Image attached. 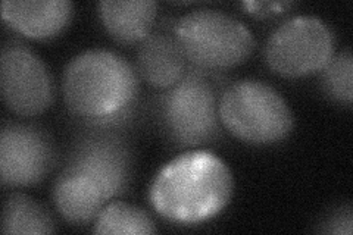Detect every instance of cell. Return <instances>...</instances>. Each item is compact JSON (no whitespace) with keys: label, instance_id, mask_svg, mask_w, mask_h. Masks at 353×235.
<instances>
[{"label":"cell","instance_id":"obj_8","mask_svg":"<svg viewBox=\"0 0 353 235\" xmlns=\"http://www.w3.org/2000/svg\"><path fill=\"white\" fill-rule=\"evenodd\" d=\"M75 141L65 167L90 176L109 198L124 194L132 178V152L115 130L94 127Z\"/></svg>","mask_w":353,"mask_h":235},{"label":"cell","instance_id":"obj_14","mask_svg":"<svg viewBox=\"0 0 353 235\" xmlns=\"http://www.w3.org/2000/svg\"><path fill=\"white\" fill-rule=\"evenodd\" d=\"M57 231L54 221L39 201L22 193H10L3 203L2 232L43 235Z\"/></svg>","mask_w":353,"mask_h":235},{"label":"cell","instance_id":"obj_5","mask_svg":"<svg viewBox=\"0 0 353 235\" xmlns=\"http://www.w3.org/2000/svg\"><path fill=\"white\" fill-rule=\"evenodd\" d=\"M219 94L205 70H187L162 97L161 121L168 139L180 147H199L219 139Z\"/></svg>","mask_w":353,"mask_h":235},{"label":"cell","instance_id":"obj_7","mask_svg":"<svg viewBox=\"0 0 353 235\" xmlns=\"http://www.w3.org/2000/svg\"><path fill=\"white\" fill-rule=\"evenodd\" d=\"M0 87L5 105L19 116H36L53 102V80L40 56L10 40L0 53Z\"/></svg>","mask_w":353,"mask_h":235},{"label":"cell","instance_id":"obj_10","mask_svg":"<svg viewBox=\"0 0 353 235\" xmlns=\"http://www.w3.org/2000/svg\"><path fill=\"white\" fill-rule=\"evenodd\" d=\"M187 58L172 25L162 24L152 30L140 41L136 66L139 75L148 84L158 88H170L187 72Z\"/></svg>","mask_w":353,"mask_h":235},{"label":"cell","instance_id":"obj_2","mask_svg":"<svg viewBox=\"0 0 353 235\" xmlns=\"http://www.w3.org/2000/svg\"><path fill=\"white\" fill-rule=\"evenodd\" d=\"M139 92L132 65L110 50L90 49L66 65L62 78L63 100L74 115L92 127L117 128L132 115Z\"/></svg>","mask_w":353,"mask_h":235},{"label":"cell","instance_id":"obj_12","mask_svg":"<svg viewBox=\"0 0 353 235\" xmlns=\"http://www.w3.org/2000/svg\"><path fill=\"white\" fill-rule=\"evenodd\" d=\"M52 197L62 218L74 225H87L96 221L110 200L90 176L70 167H63L54 180Z\"/></svg>","mask_w":353,"mask_h":235},{"label":"cell","instance_id":"obj_9","mask_svg":"<svg viewBox=\"0 0 353 235\" xmlns=\"http://www.w3.org/2000/svg\"><path fill=\"white\" fill-rule=\"evenodd\" d=\"M54 162L49 134L32 124L9 122L0 132V180L26 187L41 181Z\"/></svg>","mask_w":353,"mask_h":235},{"label":"cell","instance_id":"obj_15","mask_svg":"<svg viewBox=\"0 0 353 235\" xmlns=\"http://www.w3.org/2000/svg\"><path fill=\"white\" fill-rule=\"evenodd\" d=\"M94 234H154L157 223L146 210L125 203L110 201L99 214L93 227Z\"/></svg>","mask_w":353,"mask_h":235},{"label":"cell","instance_id":"obj_13","mask_svg":"<svg viewBox=\"0 0 353 235\" xmlns=\"http://www.w3.org/2000/svg\"><path fill=\"white\" fill-rule=\"evenodd\" d=\"M99 14L106 31L119 43H137L153 30L158 3L153 0H103Z\"/></svg>","mask_w":353,"mask_h":235},{"label":"cell","instance_id":"obj_1","mask_svg":"<svg viewBox=\"0 0 353 235\" xmlns=\"http://www.w3.org/2000/svg\"><path fill=\"white\" fill-rule=\"evenodd\" d=\"M233 192V174L223 159L209 150H189L162 166L149 200L162 218L193 225L219 215Z\"/></svg>","mask_w":353,"mask_h":235},{"label":"cell","instance_id":"obj_6","mask_svg":"<svg viewBox=\"0 0 353 235\" xmlns=\"http://www.w3.org/2000/svg\"><path fill=\"white\" fill-rule=\"evenodd\" d=\"M336 50L334 32L325 21L299 15L284 21L265 44V62L279 75L296 78L321 71Z\"/></svg>","mask_w":353,"mask_h":235},{"label":"cell","instance_id":"obj_17","mask_svg":"<svg viewBox=\"0 0 353 235\" xmlns=\"http://www.w3.org/2000/svg\"><path fill=\"white\" fill-rule=\"evenodd\" d=\"M352 207L345 205L337 207L321 222V228L318 231L324 234H336V235H350L352 234Z\"/></svg>","mask_w":353,"mask_h":235},{"label":"cell","instance_id":"obj_11","mask_svg":"<svg viewBox=\"0 0 353 235\" xmlns=\"http://www.w3.org/2000/svg\"><path fill=\"white\" fill-rule=\"evenodd\" d=\"M74 14L70 0H5L2 17L30 39H50L68 25Z\"/></svg>","mask_w":353,"mask_h":235},{"label":"cell","instance_id":"obj_16","mask_svg":"<svg viewBox=\"0 0 353 235\" xmlns=\"http://www.w3.org/2000/svg\"><path fill=\"white\" fill-rule=\"evenodd\" d=\"M324 93L339 103H352L353 97V58L350 49L334 53L321 70Z\"/></svg>","mask_w":353,"mask_h":235},{"label":"cell","instance_id":"obj_4","mask_svg":"<svg viewBox=\"0 0 353 235\" xmlns=\"http://www.w3.org/2000/svg\"><path fill=\"white\" fill-rule=\"evenodd\" d=\"M175 34L185 58L201 70H227L249 59L255 50L250 30L216 9H194L175 21Z\"/></svg>","mask_w":353,"mask_h":235},{"label":"cell","instance_id":"obj_18","mask_svg":"<svg viewBox=\"0 0 353 235\" xmlns=\"http://www.w3.org/2000/svg\"><path fill=\"white\" fill-rule=\"evenodd\" d=\"M293 2H245V6L252 15L256 17H272L285 12V9L292 8Z\"/></svg>","mask_w":353,"mask_h":235},{"label":"cell","instance_id":"obj_3","mask_svg":"<svg viewBox=\"0 0 353 235\" xmlns=\"http://www.w3.org/2000/svg\"><path fill=\"white\" fill-rule=\"evenodd\" d=\"M218 114L228 132L250 144L279 143L294 127V116L284 97L255 78L234 81L221 92Z\"/></svg>","mask_w":353,"mask_h":235}]
</instances>
